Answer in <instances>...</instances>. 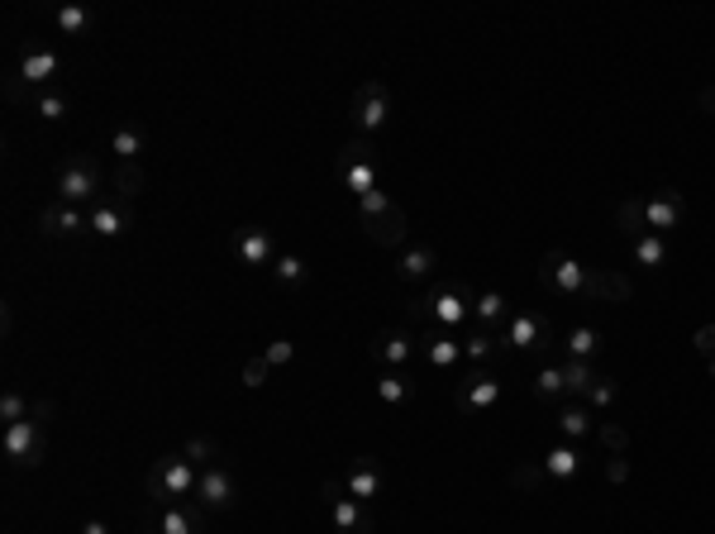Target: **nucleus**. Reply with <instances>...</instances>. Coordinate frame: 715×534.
Wrapping results in <instances>:
<instances>
[{
  "label": "nucleus",
  "instance_id": "51",
  "mask_svg": "<svg viewBox=\"0 0 715 534\" xmlns=\"http://www.w3.org/2000/svg\"><path fill=\"white\" fill-rule=\"evenodd\" d=\"M81 534H110V525H105V520H86V525H81Z\"/></svg>",
  "mask_w": 715,
  "mask_h": 534
},
{
  "label": "nucleus",
  "instance_id": "47",
  "mask_svg": "<svg viewBox=\"0 0 715 534\" xmlns=\"http://www.w3.org/2000/svg\"><path fill=\"white\" fill-rule=\"evenodd\" d=\"M606 477H611L615 487H620V482H629V463H625V454H615V458L606 463Z\"/></svg>",
  "mask_w": 715,
  "mask_h": 534
},
{
  "label": "nucleus",
  "instance_id": "39",
  "mask_svg": "<svg viewBox=\"0 0 715 534\" xmlns=\"http://www.w3.org/2000/svg\"><path fill=\"white\" fill-rule=\"evenodd\" d=\"M0 420H5V424L29 420V401H24L20 391H5V396H0Z\"/></svg>",
  "mask_w": 715,
  "mask_h": 534
},
{
  "label": "nucleus",
  "instance_id": "7",
  "mask_svg": "<svg viewBox=\"0 0 715 534\" xmlns=\"http://www.w3.org/2000/svg\"><path fill=\"white\" fill-rule=\"evenodd\" d=\"M582 277H587V267L572 263L568 253L548 249V253L539 258V282H544V292H554V296H577V292H582Z\"/></svg>",
  "mask_w": 715,
  "mask_h": 534
},
{
  "label": "nucleus",
  "instance_id": "35",
  "mask_svg": "<svg viewBox=\"0 0 715 534\" xmlns=\"http://www.w3.org/2000/svg\"><path fill=\"white\" fill-rule=\"evenodd\" d=\"M558 430L572 434V440H582V434H591V415H587L582 406H563V410H558Z\"/></svg>",
  "mask_w": 715,
  "mask_h": 534
},
{
  "label": "nucleus",
  "instance_id": "49",
  "mask_svg": "<svg viewBox=\"0 0 715 534\" xmlns=\"http://www.w3.org/2000/svg\"><path fill=\"white\" fill-rule=\"evenodd\" d=\"M696 101H701V111H706V115H715V86H701Z\"/></svg>",
  "mask_w": 715,
  "mask_h": 534
},
{
  "label": "nucleus",
  "instance_id": "34",
  "mask_svg": "<svg viewBox=\"0 0 715 534\" xmlns=\"http://www.w3.org/2000/svg\"><path fill=\"white\" fill-rule=\"evenodd\" d=\"M544 463H515V468H511V487L515 491H539L544 487Z\"/></svg>",
  "mask_w": 715,
  "mask_h": 534
},
{
  "label": "nucleus",
  "instance_id": "29",
  "mask_svg": "<svg viewBox=\"0 0 715 534\" xmlns=\"http://www.w3.org/2000/svg\"><path fill=\"white\" fill-rule=\"evenodd\" d=\"M424 353H430V363L434 367H453L463 358V344L453 334H434V339H424Z\"/></svg>",
  "mask_w": 715,
  "mask_h": 534
},
{
  "label": "nucleus",
  "instance_id": "37",
  "mask_svg": "<svg viewBox=\"0 0 715 534\" xmlns=\"http://www.w3.org/2000/svg\"><path fill=\"white\" fill-rule=\"evenodd\" d=\"M596 444H606L611 454H625V448H629V430H625V424H615V420H601L596 424Z\"/></svg>",
  "mask_w": 715,
  "mask_h": 534
},
{
  "label": "nucleus",
  "instance_id": "20",
  "mask_svg": "<svg viewBox=\"0 0 715 534\" xmlns=\"http://www.w3.org/2000/svg\"><path fill=\"white\" fill-rule=\"evenodd\" d=\"M434 267H439V253L420 243V249H406V253H401V263H396V277H401V282H424Z\"/></svg>",
  "mask_w": 715,
  "mask_h": 534
},
{
  "label": "nucleus",
  "instance_id": "53",
  "mask_svg": "<svg viewBox=\"0 0 715 534\" xmlns=\"http://www.w3.org/2000/svg\"><path fill=\"white\" fill-rule=\"evenodd\" d=\"M144 534H158V530H144Z\"/></svg>",
  "mask_w": 715,
  "mask_h": 534
},
{
  "label": "nucleus",
  "instance_id": "24",
  "mask_svg": "<svg viewBox=\"0 0 715 534\" xmlns=\"http://www.w3.org/2000/svg\"><path fill=\"white\" fill-rule=\"evenodd\" d=\"M558 367H563V387H568L572 396H587L591 387H596V377H601L596 367H591V363H582V358H563Z\"/></svg>",
  "mask_w": 715,
  "mask_h": 534
},
{
  "label": "nucleus",
  "instance_id": "11",
  "mask_svg": "<svg viewBox=\"0 0 715 534\" xmlns=\"http://www.w3.org/2000/svg\"><path fill=\"white\" fill-rule=\"evenodd\" d=\"M363 229H367V239L382 243V249H401L406 243V210L401 205H387V210H373V215H363Z\"/></svg>",
  "mask_w": 715,
  "mask_h": 534
},
{
  "label": "nucleus",
  "instance_id": "8",
  "mask_svg": "<svg viewBox=\"0 0 715 534\" xmlns=\"http://www.w3.org/2000/svg\"><path fill=\"white\" fill-rule=\"evenodd\" d=\"M635 296V282L625 277V272H611V267H587L582 277V292H577V300H629Z\"/></svg>",
  "mask_w": 715,
  "mask_h": 534
},
{
  "label": "nucleus",
  "instance_id": "52",
  "mask_svg": "<svg viewBox=\"0 0 715 534\" xmlns=\"http://www.w3.org/2000/svg\"><path fill=\"white\" fill-rule=\"evenodd\" d=\"M706 373H711V377H715V358H711V363H706Z\"/></svg>",
  "mask_w": 715,
  "mask_h": 534
},
{
  "label": "nucleus",
  "instance_id": "15",
  "mask_svg": "<svg viewBox=\"0 0 715 534\" xmlns=\"http://www.w3.org/2000/svg\"><path fill=\"white\" fill-rule=\"evenodd\" d=\"M196 501H201V505H210V511H225V505H234V477H229L225 468H219V463L201 468Z\"/></svg>",
  "mask_w": 715,
  "mask_h": 534
},
{
  "label": "nucleus",
  "instance_id": "31",
  "mask_svg": "<svg viewBox=\"0 0 715 534\" xmlns=\"http://www.w3.org/2000/svg\"><path fill=\"white\" fill-rule=\"evenodd\" d=\"M377 396H382L387 406H401V401H410V396H415V387H410L401 373H391V367H387V373L377 377Z\"/></svg>",
  "mask_w": 715,
  "mask_h": 534
},
{
  "label": "nucleus",
  "instance_id": "19",
  "mask_svg": "<svg viewBox=\"0 0 715 534\" xmlns=\"http://www.w3.org/2000/svg\"><path fill=\"white\" fill-rule=\"evenodd\" d=\"M58 53H48V48H29V53H24V58H20V77L24 81H29V86H44V81L48 77H58Z\"/></svg>",
  "mask_w": 715,
  "mask_h": 534
},
{
  "label": "nucleus",
  "instance_id": "33",
  "mask_svg": "<svg viewBox=\"0 0 715 534\" xmlns=\"http://www.w3.org/2000/svg\"><path fill=\"white\" fill-rule=\"evenodd\" d=\"M272 277H277V286H300L306 282V263H300L296 253H282L277 263H272Z\"/></svg>",
  "mask_w": 715,
  "mask_h": 534
},
{
  "label": "nucleus",
  "instance_id": "28",
  "mask_svg": "<svg viewBox=\"0 0 715 534\" xmlns=\"http://www.w3.org/2000/svg\"><path fill=\"white\" fill-rule=\"evenodd\" d=\"M158 534H201V530H196V520L186 515V505L172 501V505L158 511Z\"/></svg>",
  "mask_w": 715,
  "mask_h": 534
},
{
  "label": "nucleus",
  "instance_id": "50",
  "mask_svg": "<svg viewBox=\"0 0 715 534\" xmlns=\"http://www.w3.org/2000/svg\"><path fill=\"white\" fill-rule=\"evenodd\" d=\"M34 420H38V424L53 420V401H34Z\"/></svg>",
  "mask_w": 715,
  "mask_h": 534
},
{
  "label": "nucleus",
  "instance_id": "42",
  "mask_svg": "<svg viewBox=\"0 0 715 534\" xmlns=\"http://www.w3.org/2000/svg\"><path fill=\"white\" fill-rule=\"evenodd\" d=\"M267 373H272V363L263 358V353H258V358H249V363H243V387H263V382H267Z\"/></svg>",
  "mask_w": 715,
  "mask_h": 534
},
{
  "label": "nucleus",
  "instance_id": "21",
  "mask_svg": "<svg viewBox=\"0 0 715 534\" xmlns=\"http://www.w3.org/2000/svg\"><path fill=\"white\" fill-rule=\"evenodd\" d=\"M615 229H620L629 243H635L639 234H649V220H644V201L639 196H629V201L615 205Z\"/></svg>",
  "mask_w": 715,
  "mask_h": 534
},
{
  "label": "nucleus",
  "instance_id": "22",
  "mask_svg": "<svg viewBox=\"0 0 715 534\" xmlns=\"http://www.w3.org/2000/svg\"><path fill=\"white\" fill-rule=\"evenodd\" d=\"M110 186H115V196H119V201H139V196H144V186H148V177H144L139 162H119L115 177H110Z\"/></svg>",
  "mask_w": 715,
  "mask_h": 534
},
{
  "label": "nucleus",
  "instance_id": "6",
  "mask_svg": "<svg viewBox=\"0 0 715 534\" xmlns=\"http://www.w3.org/2000/svg\"><path fill=\"white\" fill-rule=\"evenodd\" d=\"M430 306H434V320L453 330V325H463L467 315H473L477 296H473V286H467L463 277H448V282H439V292L430 296Z\"/></svg>",
  "mask_w": 715,
  "mask_h": 534
},
{
  "label": "nucleus",
  "instance_id": "1",
  "mask_svg": "<svg viewBox=\"0 0 715 534\" xmlns=\"http://www.w3.org/2000/svg\"><path fill=\"white\" fill-rule=\"evenodd\" d=\"M501 334H505V349H525V353H539V358H554V349H558V325L544 310L511 315Z\"/></svg>",
  "mask_w": 715,
  "mask_h": 534
},
{
  "label": "nucleus",
  "instance_id": "3",
  "mask_svg": "<svg viewBox=\"0 0 715 534\" xmlns=\"http://www.w3.org/2000/svg\"><path fill=\"white\" fill-rule=\"evenodd\" d=\"M58 191H62L67 205L72 201H101V191H105L101 162L95 158H67V168L58 172Z\"/></svg>",
  "mask_w": 715,
  "mask_h": 534
},
{
  "label": "nucleus",
  "instance_id": "45",
  "mask_svg": "<svg viewBox=\"0 0 715 534\" xmlns=\"http://www.w3.org/2000/svg\"><path fill=\"white\" fill-rule=\"evenodd\" d=\"M692 344H696V353H701V358H715V325H701V330H696V339H692Z\"/></svg>",
  "mask_w": 715,
  "mask_h": 534
},
{
  "label": "nucleus",
  "instance_id": "36",
  "mask_svg": "<svg viewBox=\"0 0 715 534\" xmlns=\"http://www.w3.org/2000/svg\"><path fill=\"white\" fill-rule=\"evenodd\" d=\"M34 115L48 119V125H53V119H62L67 115V95L62 91H38L34 95Z\"/></svg>",
  "mask_w": 715,
  "mask_h": 534
},
{
  "label": "nucleus",
  "instance_id": "4",
  "mask_svg": "<svg viewBox=\"0 0 715 534\" xmlns=\"http://www.w3.org/2000/svg\"><path fill=\"white\" fill-rule=\"evenodd\" d=\"M391 119V91H387V81H363V86L353 91V125L358 134H373L382 129Z\"/></svg>",
  "mask_w": 715,
  "mask_h": 534
},
{
  "label": "nucleus",
  "instance_id": "9",
  "mask_svg": "<svg viewBox=\"0 0 715 534\" xmlns=\"http://www.w3.org/2000/svg\"><path fill=\"white\" fill-rule=\"evenodd\" d=\"M153 472L162 477V491H168L172 501H182V497H196V482H201V468L191 463L186 454H172V458H158L153 463Z\"/></svg>",
  "mask_w": 715,
  "mask_h": 534
},
{
  "label": "nucleus",
  "instance_id": "41",
  "mask_svg": "<svg viewBox=\"0 0 715 534\" xmlns=\"http://www.w3.org/2000/svg\"><path fill=\"white\" fill-rule=\"evenodd\" d=\"M615 396H620V387H615V382H611V377H596V387H591V391H587V401H591V406H601V410H606V406H615Z\"/></svg>",
  "mask_w": 715,
  "mask_h": 534
},
{
  "label": "nucleus",
  "instance_id": "25",
  "mask_svg": "<svg viewBox=\"0 0 715 534\" xmlns=\"http://www.w3.org/2000/svg\"><path fill=\"white\" fill-rule=\"evenodd\" d=\"M563 349H568V358L591 363L601 353V334L591 330V325H577V330H568V339H563Z\"/></svg>",
  "mask_w": 715,
  "mask_h": 534
},
{
  "label": "nucleus",
  "instance_id": "5",
  "mask_svg": "<svg viewBox=\"0 0 715 534\" xmlns=\"http://www.w3.org/2000/svg\"><path fill=\"white\" fill-rule=\"evenodd\" d=\"M0 448H5L10 463H29V468H38L48 454V440H44V424L38 420H15L5 424V440H0Z\"/></svg>",
  "mask_w": 715,
  "mask_h": 534
},
{
  "label": "nucleus",
  "instance_id": "48",
  "mask_svg": "<svg viewBox=\"0 0 715 534\" xmlns=\"http://www.w3.org/2000/svg\"><path fill=\"white\" fill-rule=\"evenodd\" d=\"M320 497H325L329 505H334V501L343 497V482H339V477H325V482H320Z\"/></svg>",
  "mask_w": 715,
  "mask_h": 534
},
{
  "label": "nucleus",
  "instance_id": "2",
  "mask_svg": "<svg viewBox=\"0 0 715 534\" xmlns=\"http://www.w3.org/2000/svg\"><path fill=\"white\" fill-rule=\"evenodd\" d=\"M377 148H373V139L367 134H358V139H349L343 144V153H339V182L349 186V191H358V196H367V191H377L373 182H377Z\"/></svg>",
  "mask_w": 715,
  "mask_h": 534
},
{
  "label": "nucleus",
  "instance_id": "44",
  "mask_svg": "<svg viewBox=\"0 0 715 534\" xmlns=\"http://www.w3.org/2000/svg\"><path fill=\"white\" fill-rule=\"evenodd\" d=\"M263 358H267L272 367H277V363H292V358H296V344H292V339H272V344L263 349Z\"/></svg>",
  "mask_w": 715,
  "mask_h": 534
},
{
  "label": "nucleus",
  "instance_id": "17",
  "mask_svg": "<svg viewBox=\"0 0 715 534\" xmlns=\"http://www.w3.org/2000/svg\"><path fill=\"white\" fill-rule=\"evenodd\" d=\"M334 525L343 534H367L373 530V511H367V501H358V497H339L334 501Z\"/></svg>",
  "mask_w": 715,
  "mask_h": 534
},
{
  "label": "nucleus",
  "instance_id": "27",
  "mask_svg": "<svg viewBox=\"0 0 715 534\" xmlns=\"http://www.w3.org/2000/svg\"><path fill=\"white\" fill-rule=\"evenodd\" d=\"M110 153H119V162H139V153H144V129H139V125H119L115 139H110Z\"/></svg>",
  "mask_w": 715,
  "mask_h": 534
},
{
  "label": "nucleus",
  "instance_id": "12",
  "mask_svg": "<svg viewBox=\"0 0 715 534\" xmlns=\"http://www.w3.org/2000/svg\"><path fill=\"white\" fill-rule=\"evenodd\" d=\"M129 225H134L129 201H119V196H101V201L91 205V229H95V234L115 239V234H125Z\"/></svg>",
  "mask_w": 715,
  "mask_h": 534
},
{
  "label": "nucleus",
  "instance_id": "18",
  "mask_svg": "<svg viewBox=\"0 0 715 534\" xmlns=\"http://www.w3.org/2000/svg\"><path fill=\"white\" fill-rule=\"evenodd\" d=\"M377 491H382V472H377V463H373V458H353V468H349V497H358V501L373 505Z\"/></svg>",
  "mask_w": 715,
  "mask_h": 534
},
{
  "label": "nucleus",
  "instance_id": "38",
  "mask_svg": "<svg viewBox=\"0 0 715 534\" xmlns=\"http://www.w3.org/2000/svg\"><path fill=\"white\" fill-rule=\"evenodd\" d=\"M58 29H62V34H86V29H91V10L62 5V10H58Z\"/></svg>",
  "mask_w": 715,
  "mask_h": 534
},
{
  "label": "nucleus",
  "instance_id": "16",
  "mask_svg": "<svg viewBox=\"0 0 715 534\" xmlns=\"http://www.w3.org/2000/svg\"><path fill=\"white\" fill-rule=\"evenodd\" d=\"M367 353H373V363L401 367V363H410V353H415V339H410L406 330H382V334H373Z\"/></svg>",
  "mask_w": 715,
  "mask_h": 534
},
{
  "label": "nucleus",
  "instance_id": "14",
  "mask_svg": "<svg viewBox=\"0 0 715 534\" xmlns=\"http://www.w3.org/2000/svg\"><path fill=\"white\" fill-rule=\"evenodd\" d=\"M234 253H239L249 267H272V263H277L272 234H267V229H258V225H249V229H239V234H234Z\"/></svg>",
  "mask_w": 715,
  "mask_h": 534
},
{
  "label": "nucleus",
  "instance_id": "13",
  "mask_svg": "<svg viewBox=\"0 0 715 534\" xmlns=\"http://www.w3.org/2000/svg\"><path fill=\"white\" fill-rule=\"evenodd\" d=\"M38 229H44V239H72L81 229H91V215H81L77 205H48L44 215H38Z\"/></svg>",
  "mask_w": 715,
  "mask_h": 534
},
{
  "label": "nucleus",
  "instance_id": "40",
  "mask_svg": "<svg viewBox=\"0 0 715 534\" xmlns=\"http://www.w3.org/2000/svg\"><path fill=\"white\" fill-rule=\"evenodd\" d=\"M34 95H38V91H34V86H24V77H20V72H10V77H5V101H15V105H34Z\"/></svg>",
  "mask_w": 715,
  "mask_h": 534
},
{
  "label": "nucleus",
  "instance_id": "10",
  "mask_svg": "<svg viewBox=\"0 0 715 534\" xmlns=\"http://www.w3.org/2000/svg\"><path fill=\"white\" fill-rule=\"evenodd\" d=\"M682 215H686V201H682L672 186L653 191V196L644 201V220H649V234H663V239H668V229H678Z\"/></svg>",
  "mask_w": 715,
  "mask_h": 534
},
{
  "label": "nucleus",
  "instance_id": "30",
  "mask_svg": "<svg viewBox=\"0 0 715 534\" xmlns=\"http://www.w3.org/2000/svg\"><path fill=\"white\" fill-rule=\"evenodd\" d=\"M563 367L558 363H544L539 367V377H534V396H539V401H563Z\"/></svg>",
  "mask_w": 715,
  "mask_h": 534
},
{
  "label": "nucleus",
  "instance_id": "32",
  "mask_svg": "<svg viewBox=\"0 0 715 534\" xmlns=\"http://www.w3.org/2000/svg\"><path fill=\"white\" fill-rule=\"evenodd\" d=\"M577 468H582V454H577V448H554V454L544 458V472H548V477H563V482L577 477Z\"/></svg>",
  "mask_w": 715,
  "mask_h": 534
},
{
  "label": "nucleus",
  "instance_id": "46",
  "mask_svg": "<svg viewBox=\"0 0 715 534\" xmlns=\"http://www.w3.org/2000/svg\"><path fill=\"white\" fill-rule=\"evenodd\" d=\"M387 196H382V191H367V196H358V215H373V210H387Z\"/></svg>",
  "mask_w": 715,
  "mask_h": 534
},
{
  "label": "nucleus",
  "instance_id": "26",
  "mask_svg": "<svg viewBox=\"0 0 715 534\" xmlns=\"http://www.w3.org/2000/svg\"><path fill=\"white\" fill-rule=\"evenodd\" d=\"M473 315L487 325V330H501V325L511 320V310H505V296H501V292H482V296H477V306H473Z\"/></svg>",
  "mask_w": 715,
  "mask_h": 534
},
{
  "label": "nucleus",
  "instance_id": "23",
  "mask_svg": "<svg viewBox=\"0 0 715 534\" xmlns=\"http://www.w3.org/2000/svg\"><path fill=\"white\" fill-rule=\"evenodd\" d=\"M629 253H635V263H639V267L658 272V267L668 263V239H663V234H639L635 243H629Z\"/></svg>",
  "mask_w": 715,
  "mask_h": 534
},
{
  "label": "nucleus",
  "instance_id": "43",
  "mask_svg": "<svg viewBox=\"0 0 715 534\" xmlns=\"http://www.w3.org/2000/svg\"><path fill=\"white\" fill-rule=\"evenodd\" d=\"M182 454H186L191 463H196V468H210V463H215V444H210V440H191V444L182 448Z\"/></svg>",
  "mask_w": 715,
  "mask_h": 534
}]
</instances>
